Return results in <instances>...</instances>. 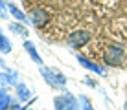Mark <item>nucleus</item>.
I'll return each instance as SVG.
<instances>
[{"label":"nucleus","mask_w":127,"mask_h":110,"mask_svg":"<svg viewBox=\"0 0 127 110\" xmlns=\"http://www.w3.org/2000/svg\"><path fill=\"white\" fill-rule=\"evenodd\" d=\"M103 61H105V64H109V66H120L122 61H124V50H122L120 46L107 48L105 53H103Z\"/></svg>","instance_id":"nucleus-1"},{"label":"nucleus","mask_w":127,"mask_h":110,"mask_svg":"<svg viewBox=\"0 0 127 110\" xmlns=\"http://www.w3.org/2000/svg\"><path fill=\"white\" fill-rule=\"evenodd\" d=\"M89 41H90V33L87 31V29H77V31H74V33L68 35V44L74 46V48L85 46Z\"/></svg>","instance_id":"nucleus-2"},{"label":"nucleus","mask_w":127,"mask_h":110,"mask_svg":"<svg viewBox=\"0 0 127 110\" xmlns=\"http://www.w3.org/2000/svg\"><path fill=\"white\" fill-rule=\"evenodd\" d=\"M30 20L33 22L35 26H44L48 20H50V15L42 9V7H33L30 11Z\"/></svg>","instance_id":"nucleus-3"},{"label":"nucleus","mask_w":127,"mask_h":110,"mask_svg":"<svg viewBox=\"0 0 127 110\" xmlns=\"http://www.w3.org/2000/svg\"><path fill=\"white\" fill-rule=\"evenodd\" d=\"M7 7H9V11H11V15H13V17H15V19H19V20H26V15H24V13H22V11H19V9H17V7H15V6H13V4H9V6H7Z\"/></svg>","instance_id":"nucleus-4"},{"label":"nucleus","mask_w":127,"mask_h":110,"mask_svg":"<svg viewBox=\"0 0 127 110\" xmlns=\"http://www.w3.org/2000/svg\"><path fill=\"white\" fill-rule=\"evenodd\" d=\"M0 17H6V11L2 9V0H0Z\"/></svg>","instance_id":"nucleus-5"}]
</instances>
